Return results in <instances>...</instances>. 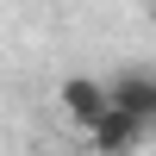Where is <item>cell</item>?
<instances>
[{
  "label": "cell",
  "instance_id": "cell-1",
  "mask_svg": "<svg viewBox=\"0 0 156 156\" xmlns=\"http://www.w3.org/2000/svg\"><path fill=\"white\" fill-rule=\"evenodd\" d=\"M106 87H112V106H119V112H131L144 131H156V69H150V62L119 69Z\"/></svg>",
  "mask_w": 156,
  "mask_h": 156
},
{
  "label": "cell",
  "instance_id": "cell-2",
  "mask_svg": "<svg viewBox=\"0 0 156 156\" xmlns=\"http://www.w3.org/2000/svg\"><path fill=\"white\" fill-rule=\"evenodd\" d=\"M56 100H62V112H69L75 131H87V125L112 106V87H106V81H94V75H69V81L56 87Z\"/></svg>",
  "mask_w": 156,
  "mask_h": 156
},
{
  "label": "cell",
  "instance_id": "cell-3",
  "mask_svg": "<svg viewBox=\"0 0 156 156\" xmlns=\"http://www.w3.org/2000/svg\"><path fill=\"white\" fill-rule=\"evenodd\" d=\"M81 137H87V144H94L100 156H131V150H137V144H144V137H150V131H144V125H137V119H131V112H119V106H106V112H100V119H94V125H87V131H81Z\"/></svg>",
  "mask_w": 156,
  "mask_h": 156
},
{
  "label": "cell",
  "instance_id": "cell-4",
  "mask_svg": "<svg viewBox=\"0 0 156 156\" xmlns=\"http://www.w3.org/2000/svg\"><path fill=\"white\" fill-rule=\"evenodd\" d=\"M144 6H150V25H156V0H144Z\"/></svg>",
  "mask_w": 156,
  "mask_h": 156
}]
</instances>
